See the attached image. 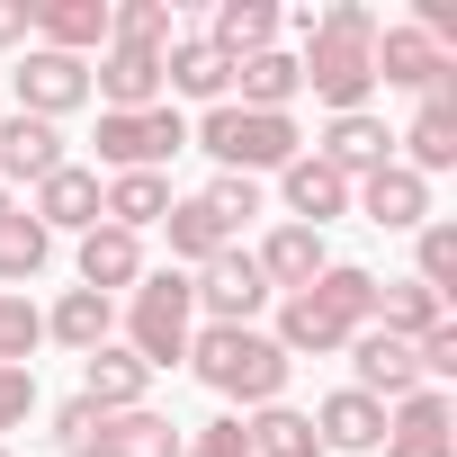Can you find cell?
I'll return each instance as SVG.
<instances>
[{
    "label": "cell",
    "mask_w": 457,
    "mask_h": 457,
    "mask_svg": "<svg viewBox=\"0 0 457 457\" xmlns=\"http://www.w3.org/2000/svg\"><path fill=\"white\" fill-rule=\"evenodd\" d=\"M206 46H215L224 63H252V54H270V46H278V10H270V0H215Z\"/></svg>",
    "instance_id": "cell-24"
},
{
    "label": "cell",
    "mask_w": 457,
    "mask_h": 457,
    "mask_svg": "<svg viewBox=\"0 0 457 457\" xmlns=\"http://www.w3.org/2000/svg\"><path fill=\"white\" fill-rule=\"evenodd\" d=\"M0 457H10V439H0Z\"/></svg>",
    "instance_id": "cell-44"
},
{
    "label": "cell",
    "mask_w": 457,
    "mask_h": 457,
    "mask_svg": "<svg viewBox=\"0 0 457 457\" xmlns=\"http://www.w3.org/2000/svg\"><path fill=\"white\" fill-rule=\"evenodd\" d=\"M37 37V0H0V54Z\"/></svg>",
    "instance_id": "cell-42"
},
{
    "label": "cell",
    "mask_w": 457,
    "mask_h": 457,
    "mask_svg": "<svg viewBox=\"0 0 457 457\" xmlns=\"http://www.w3.org/2000/svg\"><path fill=\"white\" fill-rule=\"evenodd\" d=\"M197 197H206V215L224 224V234H243V224L261 215V179H234V170H215V179H206Z\"/></svg>",
    "instance_id": "cell-37"
},
{
    "label": "cell",
    "mask_w": 457,
    "mask_h": 457,
    "mask_svg": "<svg viewBox=\"0 0 457 457\" xmlns=\"http://www.w3.org/2000/svg\"><path fill=\"white\" fill-rule=\"evenodd\" d=\"M10 90H19V117H37V126H63V117H81V108H90V63L28 46V54H19V72H10Z\"/></svg>",
    "instance_id": "cell-6"
},
{
    "label": "cell",
    "mask_w": 457,
    "mask_h": 457,
    "mask_svg": "<svg viewBox=\"0 0 457 457\" xmlns=\"http://www.w3.org/2000/svg\"><path fill=\"white\" fill-rule=\"evenodd\" d=\"M305 99V72H296V54H252V63H234V108H261V117H287Z\"/></svg>",
    "instance_id": "cell-26"
},
{
    "label": "cell",
    "mask_w": 457,
    "mask_h": 457,
    "mask_svg": "<svg viewBox=\"0 0 457 457\" xmlns=\"http://www.w3.org/2000/svg\"><path fill=\"white\" fill-rule=\"evenodd\" d=\"M341 359H350V386H359V395H377V403H403V395L421 386V350H412V341H395V332H377V323H368V332H350V350H341Z\"/></svg>",
    "instance_id": "cell-11"
},
{
    "label": "cell",
    "mask_w": 457,
    "mask_h": 457,
    "mask_svg": "<svg viewBox=\"0 0 457 457\" xmlns=\"http://www.w3.org/2000/svg\"><path fill=\"white\" fill-rule=\"evenodd\" d=\"M278 197H287V224H314V234H323L332 215H350V179L332 162H314V153H296L278 170Z\"/></svg>",
    "instance_id": "cell-15"
},
{
    "label": "cell",
    "mask_w": 457,
    "mask_h": 457,
    "mask_svg": "<svg viewBox=\"0 0 457 457\" xmlns=\"http://www.w3.org/2000/svg\"><path fill=\"white\" fill-rule=\"evenodd\" d=\"M188 144L215 162V170H234V179H261V170H287L296 153H305V135H296V117H261V108H206L197 126H188Z\"/></svg>",
    "instance_id": "cell-3"
},
{
    "label": "cell",
    "mask_w": 457,
    "mask_h": 457,
    "mask_svg": "<svg viewBox=\"0 0 457 457\" xmlns=\"http://www.w3.org/2000/svg\"><path fill=\"white\" fill-rule=\"evenodd\" d=\"M188 296H197V314H206V323H261L270 278H261V261H252V252H215V261L188 278Z\"/></svg>",
    "instance_id": "cell-9"
},
{
    "label": "cell",
    "mask_w": 457,
    "mask_h": 457,
    "mask_svg": "<svg viewBox=\"0 0 457 457\" xmlns=\"http://www.w3.org/2000/svg\"><path fill=\"white\" fill-rule=\"evenodd\" d=\"M188 341H197L188 270H144V278L126 287V350L162 377V368H179V359H188Z\"/></svg>",
    "instance_id": "cell-4"
},
{
    "label": "cell",
    "mask_w": 457,
    "mask_h": 457,
    "mask_svg": "<svg viewBox=\"0 0 457 457\" xmlns=\"http://www.w3.org/2000/svg\"><path fill=\"white\" fill-rule=\"evenodd\" d=\"M179 448H188V430H179L170 412H153V403L99 421V457H179Z\"/></svg>",
    "instance_id": "cell-28"
},
{
    "label": "cell",
    "mask_w": 457,
    "mask_h": 457,
    "mask_svg": "<svg viewBox=\"0 0 457 457\" xmlns=\"http://www.w3.org/2000/svg\"><path fill=\"white\" fill-rule=\"evenodd\" d=\"M99 421H108V412H99L90 395H72V403L54 412V457H99Z\"/></svg>",
    "instance_id": "cell-39"
},
{
    "label": "cell",
    "mask_w": 457,
    "mask_h": 457,
    "mask_svg": "<svg viewBox=\"0 0 457 457\" xmlns=\"http://www.w3.org/2000/svg\"><path fill=\"white\" fill-rule=\"evenodd\" d=\"M188 368L206 377V395H224V403L261 412V403H278V395H287V368H296V359H287L261 323H197Z\"/></svg>",
    "instance_id": "cell-2"
},
{
    "label": "cell",
    "mask_w": 457,
    "mask_h": 457,
    "mask_svg": "<svg viewBox=\"0 0 457 457\" xmlns=\"http://www.w3.org/2000/svg\"><path fill=\"white\" fill-rule=\"evenodd\" d=\"M314 162H332L341 179H368L377 162H395V135H386V117H368V108H350V117H332V126H323V144H314Z\"/></svg>",
    "instance_id": "cell-21"
},
{
    "label": "cell",
    "mask_w": 457,
    "mask_h": 457,
    "mask_svg": "<svg viewBox=\"0 0 457 457\" xmlns=\"http://www.w3.org/2000/svg\"><path fill=\"white\" fill-rule=\"evenodd\" d=\"M439 323H448V296H430L421 278H377V332L421 341V332H439Z\"/></svg>",
    "instance_id": "cell-29"
},
{
    "label": "cell",
    "mask_w": 457,
    "mask_h": 457,
    "mask_svg": "<svg viewBox=\"0 0 457 457\" xmlns=\"http://www.w3.org/2000/svg\"><path fill=\"white\" fill-rule=\"evenodd\" d=\"M170 215V170H117L108 188H99V224H117V234H153V224Z\"/></svg>",
    "instance_id": "cell-20"
},
{
    "label": "cell",
    "mask_w": 457,
    "mask_h": 457,
    "mask_svg": "<svg viewBox=\"0 0 457 457\" xmlns=\"http://www.w3.org/2000/svg\"><path fill=\"white\" fill-rule=\"evenodd\" d=\"M296 72H305V90H314L332 117L368 108V90H377V10H359V0H332L323 19L305 10V54H296Z\"/></svg>",
    "instance_id": "cell-1"
},
{
    "label": "cell",
    "mask_w": 457,
    "mask_h": 457,
    "mask_svg": "<svg viewBox=\"0 0 457 457\" xmlns=\"http://www.w3.org/2000/svg\"><path fill=\"white\" fill-rule=\"evenodd\" d=\"M37 412V368H0V430H19Z\"/></svg>",
    "instance_id": "cell-41"
},
{
    "label": "cell",
    "mask_w": 457,
    "mask_h": 457,
    "mask_svg": "<svg viewBox=\"0 0 457 457\" xmlns=\"http://www.w3.org/2000/svg\"><path fill=\"white\" fill-rule=\"evenodd\" d=\"M179 457H252V439H243V412H215L206 430H188V448Z\"/></svg>",
    "instance_id": "cell-40"
},
{
    "label": "cell",
    "mask_w": 457,
    "mask_h": 457,
    "mask_svg": "<svg viewBox=\"0 0 457 457\" xmlns=\"http://www.w3.org/2000/svg\"><path fill=\"white\" fill-rule=\"evenodd\" d=\"M243 439H252V457H323V439H314V421L296 403H261L243 421Z\"/></svg>",
    "instance_id": "cell-34"
},
{
    "label": "cell",
    "mask_w": 457,
    "mask_h": 457,
    "mask_svg": "<svg viewBox=\"0 0 457 457\" xmlns=\"http://www.w3.org/2000/svg\"><path fill=\"white\" fill-rule=\"evenodd\" d=\"M395 144H403L395 162H403V170H421V179L457 170V99H448V90H439V99H421V108H412V126H403Z\"/></svg>",
    "instance_id": "cell-22"
},
{
    "label": "cell",
    "mask_w": 457,
    "mask_h": 457,
    "mask_svg": "<svg viewBox=\"0 0 457 457\" xmlns=\"http://www.w3.org/2000/svg\"><path fill=\"white\" fill-rule=\"evenodd\" d=\"M10 206H19V197H10V188H0V215H10Z\"/></svg>",
    "instance_id": "cell-43"
},
{
    "label": "cell",
    "mask_w": 457,
    "mask_h": 457,
    "mask_svg": "<svg viewBox=\"0 0 457 457\" xmlns=\"http://www.w3.org/2000/svg\"><path fill=\"white\" fill-rule=\"evenodd\" d=\"M261 278H270V296H305L323 270H332V252H323V234H314V224H270V234H261Z\"/></svg>",
    "instance_id": "cell-12"
},
{
    "label": "cell",
    "mask_w": 457,
    "mask_h": 457,
    "mask_svg": "<svg viewBox=\"0 0 457 457\" xmlns=\"http://www.w3.org/2000/svg\"><path fill=\"white\" fill-rule=\"evenodd\" d=\"M135 278H144V243L117 234V224H90V234H81V287L90 296H126Z\"/></svg>",
    "instance_id": "cell-25"
},
{
    "label": "cell",
    "mask_w": 457,
    "mask_h": 457,
    "mask_svg": "<svg viewBox=\"0 0 457 457\" xmlns=\"http://www.w3.org/2000/svg\"><path fill=\"white\" fill-rule=\"evenodd\" d=\"M46 261H54V234H46V224H37L28 206H10V215H0V287L19 296V287H28Z\"/></svg>",
    "instance_id": "cell-33"
},
{
    "label": "cell",
    "mask_w": 457,
    "mask_h": 457,
    "mask_svg": "<svg viewBox=\"0 0 457 457\" xmlns=\"http://www.w3.org/2000/svg\"><path fill=\"white\" fill-rule=\"evenodd\" d=\"M270 341H278L287 359H341V350H350V332H341L314 296H278V332H270Z\"/></svg>",
    "instance_id": "cell-30"
},
{
    "label": "cell",
    "mask_w": 457,
    "mask_h": 457,
    "mask_svg": "<svg viewBox=\"0 0 457 457\" xmlns=\"http://www.w3.org/2000/svg\"><path fill=\"white\" fill-rule=\"evenodd\" d=\"M386 457H457V403L439 386H412L403 403H386Z\"/></svg>",
    "instance_id": "cell-8"
},
{
    "label": "cell",
    "mask_w": 457,
    "mask_h": 457,
    "mask_svg": "<svg viewBox=\"0 0 457 457\" xmlns=\"http://www.w3.org/2000/svg\"><path fill=\"white\" fill-rule=\"evenodd\" d=\"M63 162H72V153H63V126H37V117H19V108L0 117V188H19V179L37 188V179H54Z\"/></svg>",
    "instance_id": "cell-14"
},
{
    "label": "cell",
    "mask_w": 457,
    "mask_h": 457,
    "mask_svg": "<svg viewBox=\"0 0 457 457\" xmlns=\"http://www.w3.org/2000/svg\"><path fill=\"white\" fill-rule=\"evenodd\" d=\"M305 421H314V439H323V448H350V457H368V448L386 439V403H377V395H359V386L323 395Z\"/></svg>",
    "instance_id": "cell-23"
},
{
    "label": "cell",
    "mask_w": 457,
    "mask_h": 457,
    "mask_svg": "<svg viewBox=\"0 0 457 457\" xmlns=\"http://www.w3.org/2000/svg\"><path fill=\"white\" fill-rule=\"evenodd\" d=\"M46 341V314L28 305V296H10L0 287V368H28V350Z\"/></svg>",
    "instance_id": "cell-38"
},
{
    "label": "cell",
    "mask_w": 457,
    "mask_h": 457,
    "mask_svg": "<svg viewBox=\"0 0 457 457\" xmlns=\"http://www.w3.org/2000/svg\"><path fill=\"white\" fill-rule=\"evenodd\" d=\"M412 278H421L430 296H457V224H448V215H430L421 234H412Z\"/></svg>",
    "instance_id": "cell-36"
},
{
    "label": "cell",
    "mask_w": 457,
    "mask_h": 457,
    "mask_svg": "<svg viewBox=\"0 0 457 457\" xmlns=\"http://www.w3.org/2000/svg\"><path fill=\"white\" fill-rule=\"evenodd\" d=\"M99 162H108V179L117 170H162L170 153H188V117L162 99V108H135V117H117V108H99Z\"/></svg>",
    "instance_id": "cell-5"
},
{
    "label": "cell",
    "mask_w": 457,
    "mask_h": 457,
    "mask_svg": "<svg viewBox=\"0 0 457 457\" xmlns=\"http://www.w3.org/2000/svg\"><path fill=\"white\" fill-rule=\"evenodd\" d=\"M108 46L170 54V46H179V19H170V0H108Z\"/></svg>",
    "instance_id": "cell-35"
},
{
    "label": "cell",
    "mask_w": 457,
    "mask_h": 457,
    "mask_svg": "<svg viewBox=\"0 0 457 457\" xmlns=\"http://www.w3.org/2000/svg\"><path fill=\"white\" fill-rule=\"evenodd\" d=\"M162 234H170V261H179V270H206L215 252H234V234H224V224L206 215V197H170Z\"/></svg>",
    "instance_id": "cell-32"
},
{
    "label": "cell",
    "mask_w": 457,
    "mask_h": 457,
    "mask_svg": "<svg viewBox=\"0 0 457 457\" xmlns=\"http://www.w3.org/2000/svg\"><path fill=\"white\" fill-rule=\"evenodd\" d=\"M350 206L368 224H386V234H421V224H430V179L403 170V162H377L368 179H350Z\"/></svg>",
    "instance_id": "cell-10"
},
{
    "label": "cell",
    "mask_w": 457,
    "mask_h": 457,
    "mask_svg": "<svg viewBox=\"0 0 457 457\" xmlns=\"http://www.w3.org/2000/svg\"><path fill=\"white\" fill-rule=\"evenodd\" d=\"M81 395H90L99 412H135V403H153V368H144L126 341H99V350L81 359Z\"/></svg>",
    "instance_id": "cell-16"
},
{
    "label": "cell",
    "mask_w": 457,
    "mask_h": 457,
    "mask_svg": "<svg viewBox=\"0 0 457 457\" xmlns=\"http://www.w3.org/2000/svg\"><path fill=\"white\" fill-rule=\"evenodd\" d=\"M46 341H63L72 359H90L99 341H117V296H90V287H63L54 314H46Z\"/></svg>",
    "instance_id": "cell-27"
},
{
    "label": "cell",
    "mask_w": 457,
    "mask_h": 457,
    "mask_svg": "<svg viewBox=\"0 0 457 457\" xmlns=\"http://www.w3.org/2000/svg\"><path fill=\"white\" fill-rule=\"evenodd\" d=\"M37 46L72 63L108 54V0H37Z\"/></svg>",
    "instance_id": "cell-17"
},
{
    "label": "cell",
    "mask_w": 457,
    "mask_h": 457,
    "mask_svg": "<svg viewBox=\"0 0 457 457\" xmlns=\"http://www.w3.org/2000/svg\"><path fill=\"white\" fill-rule=\"evenodd\" d=\"M377 81H386V90H412V99H439V90L457 99V54L430 46V37L403 19V28H377Z\"/></svg>",
    "instance_id": "cell-7"
},
{
    "label": "cell",
    "mask_w": 457,
    "mask_h": 457,
    "mask_svg": "<svg viewBox=\"0 0 457 457\" xmlns=\"http://www.w3.org/2000/svg\"><path fill=\"white\" fill-rule=\"evenodd\" d=\"M162 90L170 99H197V108H224V99H234V63H224L206 37H179L162 54Z\"/></svg>",
    "instance_id": "cell-19"
},
{
    "label": "cell",
    "mask_w": 457,
    "mask_h": 457,
    "mask_svg": "<svg viewBox=\"0 0 457 457\" xmlns=\"http://www.w3.org/2000/svg\"><path fill=\"white\" fill-rule=\"evenodd\" d=\"M305 296H314V305H323L341 332H368V323H377V278H368L359 261H332V270H323Z\"/></svg>",
    "instance_id": "cell-31"
},
{
    "label": "cell",
    "mask_w": 457,
    "mask_h": 457,
    "mask_svg": "<svg viewBox=\"0 0 457 457\" xmlns=\"http://www.w3.org/2000/svg\"><path fill=\"white\" fill-rule=\"evenodd\" d=\"M28 215L46 224V234H90V224H99V170H81V162H63L54 179H37V197H28Z\"/></svg>",
    "instance_id": "cell-18"
},
{
    "label": "cell",
    "mask_w": 457,
    "mask_h": 457,
    "mask_svg": "<svg viewBox=\"0 0 457 457\" xmlns=\"http://www.w3.org/2000/svg\"><path fill=\"white\" fill-rule=\"evenodd\" d=\"M90 99L117 108V117L162 108V54H144V46H108V54L90 63Z\"/></svg>",
    "instance_id": "cell-13"
}]
</instances>
